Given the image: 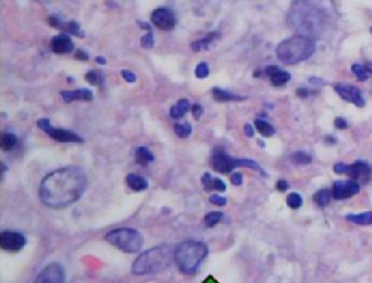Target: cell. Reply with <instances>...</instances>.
<instances>
[{
	"mask_svg": "<svg viewBox=\"0 0 372 283\" xmlns=\"http://www.w3.org/2000/svg\"><path fill=\"white\" fill-rule=\"evenodd\" d=\"M27 241L25 237L16 231H3L0 233V247L7 252L21 251Z\"/></svg>",
	"mask_w": 372,
	"mask_h": 283,
	"instance_id": "9",
	"label": "cell"
},
{
	"mask_svg": "<svg viewBox=\"0 0 372 283\" xmlns=\"http://www.w3.org/2000/svg\"><path fill=\"white\" fill-rule=\"evenodd\" d=\"M120 74H122V77L125 81H127L128 83H134L135 81H137V77H135V74L133 72H131V71H129V70L120 71Z\"/></svg>",
	"mask_w": 372,
	"mask_h": 283,
	"instance_id": "38",
	"label": "cell"
},
{
	"mask_svg": "<svg viewBox=\"0 0 372 283\" xmlns=\"http://www.w3.org/2000/svg\"><path fill=\"white\" fill-rule=\"evenodd\" d=\"M334 125L340 130H344V129L347 128V121H346L344 118H341V117L335 118Z\"/></svg>",
	"mask_w": 372,
	"mask_h": 283,
	"instance_id": "41",
	"label": "cell"
},
{
	"mask_svg": "<svg viewBox=\"0 0 372 283\" xmlns=\"http://www.w3.org/2000/svg\"><path fill=\"white\" fill-rule=\"evenodd\" d=\"M254 125H255V128L258 129L259 133L261 135L265 136V138H271V136H273L275 133V129L273 128V126L264 120L256 119L254 121Z\"/></svg>",
	"mask_w": 372,
	"mask_h": 283,
	"instance_id": "24",
	"label": "cell"
},
{
	"mask_svg": "<svg viewBox=\"0 0 372 283\" xmlns=\"http://www.w3.org/2000/svg\"><path fill=\"white\" fill-rule=\"evenodd\" d=\"M88 186V176L77 166L59 168L48 173L39 186V198L49 208L60 209L78 201Z\"/></svg>",
	"mask_w": 372,
	"mask_h": 283,
	"instance_id": "1",
	"label": "cell"
},
{
	"mask_svg": "<svg viewBox=\"0 0 372 283\" xmlns=\"http://www.w3.org/2000/svg\"><path fill=\"white\" fill-rule=\"evenodd\" d=\"M48 23L52 28L60 29L64 34H71L77 37H84V32L80 28V24L77 22H63L60 21L57 17L52 16L48 19Z\"/></svg>",
	"mask_w": 372,
	"mask_h": 283,
	"instance_id": "14",
	"label": "cell"
},
{
	"mask_svg": "<svg viewBox=\"0 0 372 283\" xmlns=\"http://www.w3.org/2000/svg\"><path fill=\"white\" fill-rule=\"evenodd\" d=\"M351 71H353V73L357 77V80L360 81V82H365V81L369 79V72L367 71L364 65L353 64Z\"/></svg>",
	"mask_w": 372,
	"mask_h": 283,
	"instance_id": "32",
	"label": "cell"
},
{
	"mask_svg": "<svg viewBox=\"0 0 372 283\" xmlns=\"http://www.w3.org/2000/svg\"><path fill=\"white\" fill-rule=\"evenodd\" d=\"M37 126L53 140L60 142V143H83L81 136L66 129L54 128L50 125L48 119H39L37 121Z\"/></svg>",
	"mask_w": 372,
	"mask_h": 283,
	"instance_id": "6",
	"label": "cell"
},
{
	"mask_svg": "<svg viewBox=\"0 0 372 283\" xmlns=\"http://www.w3.org/2000/svg\"><path fill=\"white\" fill-rule=\"evenodd\" d=\"M189 108H190V103L188 99H179L177 104L173 105L172 108H170V111H169L170 117L175 120L183 118L187 114Z\"/></svg>",
	"mask_w": 372,
	"mask_h": 283,
	"instance_id": "21",
	"label": "cell"
},
{
	"mask_svg": "<svg viewBox=\"0 0 372 283\" xmlns=\"http://www.w3.org/2000/svg\"><path fill=\"white\" fill-rule=\"evenodd\" d=\"M173 258L175 252L168 245L155 246L142 253L132 265V274L137 276L155 275L165 270Z\"/></svg>",
	"mask_w": 372,
	"mask_h": 283,
	"instance_id": "2",
	"label": "cell"
},
{
	"mask_svg": "<svg viewBox=\"0 0 372 283\" xmlns=\"http://www.w3.org/2000/svg\"><path fill=\"white\" fill-rule=\"evenodd\" d=\"M235 158L230 157L228 154H226L225 151L217 149L214 151V154L212 155V158H211V165H212V168L217 171V172L226 174L232 172V171L236 168V164H235Z\"/></svg>",
	"mask_w": 372,
	"mask_h": 283,
	"instance_id": "10",
	"label": "cell"
},
{
	"mask_svg": "<svg viewBox=\"0 0 372 283\" xmlns=\"http://www.w3.org/2000/svg\"><path fill=\"white\" fill-rule=\"evenodd\" d=\"M210 73V69L207 62H200L195 68V77L199 79L207 78Z\"/></svg>",
	"mask_w": 372,
	"mask_h": 283,
	"instance_id": "35",
	"label": "cell"
},
{
	"mask_svg": "<svg viewBox=\"0 0 372 283\" xmlns=\"http://www.w3.org/2000/svg\"><path fill=\"white\" fill-rule=\"evenodd\" d=\"M201 183H202L204 190L207 192L211 191H218V192H225L226 191V184L224 182L218 178H213L209 172H205L202 178H201Z\"/></svg>",
	"mask_w": 372,
	"mask_h": 283,
	"instance_id": "17",
	"label": "cell"
},
{
	"mask_svg": "<svg viewBox=\"0 0 372 283\" xmlns=\"http://www.w3.org/2000/svg\"><path fill=\"white\" fill-rule=\"evenodd\" d=\"M139 23V27L142 28V29H145V31L148 32H152V28H151V25L147 22H141V21H138Z\"/></svg>",
	"mask_w": 372,
	"mask_h": 283,
	"instance_id": "48",
	"label": "cell"
},
{
	"mask_svg": "<svg viewBox=\"0 0 372 283\" xmlns=\"http://www.w3.org/2000/svg\"><path fill=\"white\" fill-rule=\"evenodd\" d=\"M235 164H236V168L237 167H245V168H251V169H254V170H259L261 171L264 174V171L262 170V168L259 166V164H256L254 160H251V159H236L235 160Z\"/></svg>",
	"mask_w": 372,
	"mask_h": 283,
	"instance_id": "33",
	"label": "cell"
},
{
	"mask_svg": "<svg viewBox=\"0 0 372 283\" xmlns=\"http://www.w3.org/2000/svg\"><path fill=\"white\" fill-rule=\"evenodd\" d=\"M334 88L336 90V93H338L344 100H346V102L353 103L359 108L365 106V100L363 98V96H361L360 90L353 86V85L338 84L335 85Z\"/></svg>",
	"mask_w": 372,
	"mask_h": 283,
	"instance_id": "12",
	"label": "cell"
},
{
	"mask_svg": "<svg viewBox=\"0 0 372 283\" xmlns=\"http://www.w3.org/2000/svg\"><path fill=\"white\" fill-rule=\"evenodd\" d=\"M244 130H245V134L246 135H247L248 136V138H252V136H253V134H254V132H253V129H252V126H251L250 124H245V128H244Z\"/></svg>",
	"mask_w": 372,
	"mask_h": 283,
	"instance_id": "47",
	"label": "cell"
},
{
	"mask_svg": "<svg viewBox=\"0 0 372 283\" xmlns=\"http://www.w3.org/2000/svg\"><path fill=\"white\" fill-rule=\"evenodd\" d=\"M17 144V136L11 133H4L0 138V147L4 151H9L14 148Z\"/></svg>",
	"mask_w": 372,
	"mask_h": 283,
	"instance_id": "25",
	"label": "cell"
},
{
	"mask_svg": "<svg viewBox=\"0 0 372 283\" xmlns=\"http://www.w3.org/2000/svg\"><path fill=\"white\" fill-rule=\"evenodd\" d=\"M74 56L78 60H83V61H87V60H89V55L82 49H79L78 52L75 53Z\"/></svg>",
	"mask_w": 372,
	"mask_h": 283,
	"instance_id": "44",
	"label": "cell"
},
{
	"mask_svg": "<svg viewBox=\"0 0 372 283\" xmlns=\"http://www.w3.org/2000/svg\"><path fill=\"white\" fill-rule=\"evenodd\" d=\"M223 218V212L220 211H212L205 215L204 217V224L208 228H213L218 224L220 219Z\"/></svg>",
	"mask_w": 372,
	"mask_h": 283,
	"instance_id": "28",
	"label": "cell"
},
{
	"mask_svg": "<svg viewBox=\"0 0 372 283\" xmlns=\"http://www.w3.org/2000/svg\"><path fill=\"white\" fill-rule=\"evenodd\" d=\"M64 269L58 262L48 264L35 278L33 283H64Z\"/></svg>",
	"mask_w": 372,
	"mask_h": 283,
	"instance_id": "8",
	"label": "cell"
},
{
	"mask_svg": "<svg viewBox=\"0 0 372 283\" xmlns=\"http://www.w3.org/2000/svg\"><path fill=\"white\" fill-rule=\"evenodd\" d=\"M174 131L177 136H179L180 139H186L192 132V128L191 125L187 122L184 123H176L174 125Z\"/></svg>",
	"mask_w": 372,
	"mask_h": 283,
	"instance_id": "29",
	"label": "cell"
},
{
	"mask_svg": "<svg viewBox=\"0 0 372 283\" xmlns=\"http://www.w3.org/2000/svg\"><path fill=\"white\" fill-rule=\"evenodd\" d=\"M291 161L296 165H309L312 161V157L304 151H297L291 156Z\"/></svg>",
	"mask_w": 372,
	"mask_h": 283,
	"instance_id": "31",
	"label": "cell"
},
{
	"mask_svg": "<svg viewBox=\"0 0 372 283\" xmlns=\"http://www.w3.org/2000/svg\"><path fill=\"white\" fill-rule=\"evenodd\" d=\"M208 247L199 241H185L175 250V261L185 275H194L208 256Z\"/></svg>",
	"mask_w": 372,
	"mask_h": 283,
	"instance_id": "4",
	"label": "cell"
},
{
	"mask_svg": "<svg viewBox=\"0 0 372 283\" xmlns=\"http://www.w3.org/2000/svg\"><path fill=\"white\" fill-rule=\"evenodd\" d=\"M296 94H297V96L300 98H306V97H308L309 92H308V89H306V88H298L297 90H296Z\"/></svg>",
	"mask_w": 372,
	"mask_h": 283,
	"instance_id": "46",
	"label": "cell"
},
{
	"mask_svg": "<svg viewBox=\"0 0 372 283\" xmlns=\"http://www.w3.org/2000/svg\"><path fill=\"white\" fill-rule=\"evenodd\" d=\"M209 200H210L211 204L217 205V206H224V205H226V203H227V200H226L225 197L219 196V195H212V196H210Z\"/></svg>",
	"mask_w": 372,
	"mask_h": 283,
	"instance_id": "37",
	"label": "cell"
},
{
	"mask_svg": "<svg viewBox=\"0 0 372 283\" xmlns=\"http://www.w3.org/2000/svg\"><path fill=\"white\" fill-rule=\"evenodd\" d=\"M213 98L214 100L218 103H228V102H241V100H245L246 97H243V96H239L237 94H233L230 92H227V90H224L219 87H214L213 88Z\"/></svg>",
	"mask_w": 372,
	"mask_h": 283,
	"instance_id": "19",
	"label": "cell"
},
{
	"mask_svg": "<svg viewBox=\"0 0 372 283\" xmlns=\"http://www.w3.org/2000/svg\"><path fill=\"white\" fill-rule=\"evenodd\" d=\"M154 160V155L147 146H141L135 150V163L141 166H148Z\"/></svg>",
	"mask_w": 372,
	"mask_h": 283,
	"instance_id": "22",
	"label": "cell"
},
{
	"mask_svg": "<svg viewBox=\"0 0 372 283\" xmlns=\"http://www.w3.org/2000/svg\"><path fill=\"white\" fill-rule=\"evenodd\" d=\"M279 71H280V69L279 67H276V65H269V67H266V69H265V73L271 78V77H273L274 74L279 72Z\"/></svg>",
	"mask_w": 372,
	"mask_h": 283,
	"instance_id": "42",
	"label": "cell"
},
{
	"mask_svg": "<svg viewBox=\"0 0 372 283\" xmlns=\"http://www.w3.org/2000/svg\"><path fill=\"white\" fill-rule=\"evenodd\" d=\"M346 219L359 226H370L372 225V211H366L357 215L351 214L346 217Z\"/></svg>",
	"mask_w": 372,
	"mask_h": 283,
	"instance_id": "23",
	"label": "cell"
},
{
	"mask_svg": "<svg viewBox=\"0 0 372 283\" xmlns=\"http://www.w3.org/2000/svg\"><path fill=\"white\" fill-rule=\"evenodd\" d=\"M360 191V185L353 180L336 181L333 185V196L335 199L341 200L349 198Z\"/></svg>",
	"mask_w": 372,
	"mask_h": 283,
	"instance_id": "11",
	"label": "cell"
},
{
	"mask_svg": "<svg viewBox=\"0 0 372 283\" xmlns=\"http://www.w3.org/2000/svg\"><path fill=\"white\" fill-rule=\"evenodd\" d=\"M60 95L64 103H72L75 100H82V102H92L93 93L88 88L74 89V90H62Z\"/></svg>",
	"mask_w": 372,
	"mask_h": 283,
	"instance_id": "16",
	"label": "cell"
},
{
	"mask_svg": "<svg viewBox=\"0 0 372 283\" xmlns=\"http://www.w3.org/2000/svg\"><path fill=\"white\" fill-rule=\"evenodd\" d=\"M276 188H278V190L279 192H285L286 190L288 189V183L286 180H279L278 182V184H276Z\"/></svg>",
	"mask_w": 372,
	"mask_h": 283,
	"instance_id": "45",
	"label": "cell"
},
{
	"mask_svg": "<svg viewBox=\"0 0 372 283\" xmlns=\"http://www.w3.org/2000/svg\"><path fill=\"white\" fill-rule=\"evenodd\" d=\"M287 205L293 209H298L303 205V198L298 193H291L287 196Z\"/></svg>",
	"mask_w": 372,
	"mask_h": 283,
	"instance_id": "34",
	"label": "cell"
},
{
	"mask_svg": "<svg viewBox=\"0 0 372 283\" xmlns=\"http://www.w3.org/2000/svg\"><path fill=\"white\" fill-rule=\"evenodd\" d=\"M141 45L144 48H152L154 46V37L153 32H148L141 38Z\"/></svg>",
	"mask_w": 372,
	"mask_h": 283,
	"instance_id": "36",
	"label": "cell"
},
{
	"mask_svg": "<svg viewBox=\"0 0 372 283\" xmlns=\"http://www.w3.org/2000/svg\"><path fill=\"white\" fill-rule=\"evenodd\" d=\"M50 48H52L55 54L64 55L71 53L74 48V45L68 34L60 33L59 35H56V36L52 38Z\"/></svg>",
	"mask_w": 372,
	"mask_h": 283,
	"instance_id": "15",
	"label": "cell"
},
{
	"mask_svg": "<svg viewBox=\"0 0 372 283\" xmlns=\"http://www.w3.org/2000/svg\"><path fill=\"white\" fill-rule=\"evenodd\" d=\"M203 283H219V282H218L217 280H216L213 276H208V277L204 279Z\"/></svg>",
	"mask_w": 372,
	"mask_h": 283,
	"instance_id": "49",
	"label": "cell"
},
{
	"mask_svg": "<svg viewBox=\"0 0 372 283\" xmlns=\"http://www.w3.org/2000/svg\"><path fill=\"white\" fill-rule=\"evenodd\" d=\"M309 81H310V82H311V83H313L314 85H316V84H323V83H324L322 80H321V79H318V78H312V79H309Z\"/></svg>",
	"mask_w": 372,
	"mask_h": 283,
	"instance_id": "50",
	"label": "cell"
},
{
	"mask_svg": "<svg viewBox=\"0 0 372 283\" xmlns=\"http://www.w3.org/2000/svg\"><path fill=\"white\" fill-rule=\"evenodd\" d=\"M330 197L331 193L328 189H323L313 195V200L316 205L319 206H326L330 203Z\"/></svg>",
	"mask_w": 372,
	"mask_h": 283,
	"instance_id": "27",
	"label": "cell"
},
{
	"mask_svg": "<svg viewBox=\"0 0 372 283\" xmlns=\"http://www.w3.org/2000/svg\"><path fill=\"white\" fill-rule=\"evenodd\" d=\"M191 111H192V114L194 119H200L201 115L203 114V107L199 104H194L192 106V108H191Z\"/></svg>",
	"mask_w": 372,
	"mask_h": 283,
	"instance_id": "40",
	"label": "cell"
},
{
	"mask_svg": "<svg viewBox=\"0 0 372 283\" xmlns=\"http://www.w3.org/2000/svg\"><path fill=\"white\" fill-rule=\"evenodd\" d=\"M85 81L91 85H103L105 77L98 70H91L85 74Z\"/></svg>",
	"mask_w": 372,
	"mask_h": 283,
	"instance_id": "26",
	"label": "cell"
},
{
	"mask_svg": "<svg viewBox=\"0 0 372 283\" xmlns=\"http://www.w3.org/2000/svg\"><path fill=\"white\" fill-rule=\"evenodd\" d=\"M110 245L127 254H134L142 249L144 239L138 230L131 228H119L109 231L105 235Z\"/></svg>",
	"mask_w": 372,
	"mask_h": 283,
	"instance_id": "5",
	"label": "cell"
},
{
	"mask_svg": "<svg viewBox=\"0 0 372 283\" xmlns=\"http://www.w3.org/2000/svg\"><path fill=\"white\" fill-rule=\"evenodd\" d=\"M349 167H350L349 165H346L343 163L336 164L334 166V171H335V173H338V174H347L349 171Z\"/></svg>",
	"mask_w": 372,
	"mask_h": 283,
	"instance_id": "39",
	"label": "cell"
},
{
	"mask_svg": "<svg viewBox=\"0 0 372 283\" xmlns=\"http://www.w3.org/2000/svg\"><path fill=\"white\" fill-rule=\"evenodd\" d=\"M218 38H220L219 32H210L205 37L195 40V42L191 44V48H192V50L195 53L202 52V50H207L209 49L210 45L212 44L214 40Z\"/></svg>",
	"mask_w": 372,
	"mask_h": 283,
	"instance_id": "18",
	"label": "cell"
},
{
	"mask_svg": "<svg viewBox=\"0 0 372 283\" xmlns=\"http://www.w3.org/2000/svg\"><path fill=\"white\" fill-rule=\"evenodd\" d=\"M347 175L355 182L360 181L364 184H367L369 181H371L372 170L366 161H356L355 164L349 167Z\"/></svg>",
	"mask_w": 372,
	"mask_h": 283,
	"instance_id": "13",
	"label": "cell"
},
{
	"mask_svg": "<svg viewBox=\"0 0 372 283\" xmlns=\"http://www.w3.org/2000/svg\"><path fill=\"white\" fill-rule=\"evenodd\" d=\"M151 21L162 31H172L177 25V17L172 9L158 8L152 12Z\"/></svg>",
	"mask_w": 372,
	"mask_h": 283,
	"instance_id": "7",
	"label": "cell"
},
{
	"mask_svg": "<svg viewBox=\"0 0 372 283\" xmlns=\"http://www.w3.org/2000/svg\"><path fill=\"white\" fill-rule=\"evenodd\" d=\"M370 33L372 34V28H370Z\"/></svg>",
	"mask_w": 372,
	"mask_h": 283,
	"instance_id": "52",
	"label": "cell"
},
{
	"mask_svg": "<svg viewBox=\"0 0 372 283\" xmlns=\"http://www.w3.org/2000/svg\"><path fill=\"white\" fill-rule=\"evenodd\" d=\"M290 80V74L288 72H285V71H279L276 74H274L273 77L270 78L271 83L273 85H276V86H279V85H283L286 82H288Z\"/></svg>",
	"mask_w": 372,
	"mask_h": 283,
	"instance_id": "30",
	"label": "cell"
},
{
	"mask_svg": "<svg viewBox=\"0 0 372 283\" xmlns=\"http://www.w3.org/2000/svg\"><path fill=\"white\" fill-rule=\"evenodd\" d=\"M315 52V43L305 35H295L281 42L276 55L284 64H297L310 58Z\"/></svg>",
	"mask_w": 372,
	"mask_h": 283,
	"instance_id": "3",
	"label": "cell"
},
{
	"mask_svg": "<svg viewBox=\"0 0 372 283\" xmlns=\"http://www.w3.org/2000/svg\"><path fill=\"white\" fill-rule=\"evenodd\" d=\"M125 182H127L129 188L133 190L134 192H142L144 190H147L149 186L147 179L134 173L128 174L127 178H125Z\"/></svg>",
	"mask_w": 372,
	"mask_h": 283,
	"instance_id": "20",
	"label": "cell"
},
{
	"mask_svg": "<svg viewBox=\"0 0 372 283\" xmlns=\"http://www.w3.org/2000/svg\"><path fill=\"white\" fill-rule=\"evenodd\" d=\"M95 61H96L98 64H105L106 63V59H105L104 57H96V59H95Z\"/></svg>",
	"mask_w": 372,
	"mask_h": 283,
	"instance_id": "51",
	"label": "cell"
},
{
	"mask_svg": "<svg viewBox=\"0 0 372 283\" xmlns=\"http://www.w3.org/2000/svg\"><path fill=\"white\" fill-rule=\"evenodd\" d=\"M243 174L240 173H234L232 175V179H230V181H232V183L234 185H240L243 184Z\"/></svg>",
	"mask_w": 372,
	"mask_h": 283,
	"instance_id": "43",
	"label": "cell"
}]
</instances>
